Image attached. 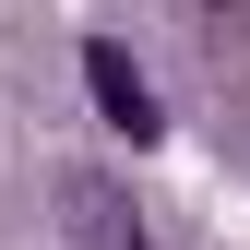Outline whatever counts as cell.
Masks as SVG:
<instances>
[{"instance_id":"cell-1","label":"cell","mask_w":250,"mask_h":250,"mask_svg":"<svg viewBox=\"0 0 250 250\" xmlns=\"http://www.w3.org/2000/svg\"><path fill=\"white\" fill-rule=\"evenodd\" d=\"M83 83H96L107 131H131V143H155V96H143V72H131V48H119V36H83Z\"/></svg>"},{"instance_id":"cell-2","label":"cell","mask_w":250,"mask_h":250,"mask_svg":"<svg viewBox=\"0 0 250 250\" xmlns=\"http://www.w3.org/2000/svg\"><path fill=\"white\" fill-rule=\"evenodd\" d=\"M60 214H72L83 250H143V214H131V191H107V179H60Z\"/></svg>"}]
</instances>
